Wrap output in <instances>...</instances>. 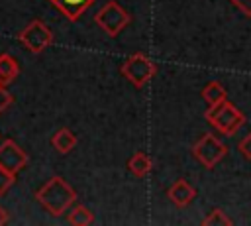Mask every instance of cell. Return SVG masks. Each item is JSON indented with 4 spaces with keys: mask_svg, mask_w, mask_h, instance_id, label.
<instances>
[{
    "mask_svg": "<svg viewBox=\"0 0 251 226\" xmlns=\"http://www.w3.org/2000/svg\"><path fill=\"white\" fill-rule=\"evenodd\" d=\"M35 198L41 202V206L53 214V216H61L63 212H67L75 198H76V193L75 189L63 179V177H51L37 193H35Z\"/></svg>",
    "mask_w": 251,
    "mask_h": 226,
    "instance_id": "1",
    "label": "cell"
},
{
    "mask_svg": "<svg viewBox=\"0 0 251 226\" xmlns=\"http://www.w3.org/2000/svg\"><path fill=\"white\" fill-rule=\"evenodd\" d=\"M204 118L212 128H216L224 136H235L239 132V128H243V124L247 122L243 112L239 108H235L227 98L214 106H208Z\"/></svg>",
    "mask_w": 251,
    "mask_h": 226,
    "instance_id": "2",
    "label": "cell"
},
{
    "mask_svg": "<svg viewBox=\"0 0 251 226\" xmlns=\"http://www.w3.org/2000/svg\"><path fill=\"white\" fill-rule=\"evenodd\" d=\"M192 155L206 169H214L227 155V145L214 134H202V138L192 145Z\"/></svg>",
    "mask_w": 251,
    "mask_h": 226,
    "instance_id": "3",
    "label": "cell"
},
{
    "mask_svg": "<svg viewBox=\"0 0 251 226\" xmlns=\"http://www.w3.org/2000/svg\"><path fill=\"white\" fill-rule=\"evenodd\" d=\"M157 73V65L143 53H133L131 57L126 59V63L122 65V75L135 86L141 88L145 86Z\"/></svg>",
    "mask_w": 251,
    "mask_h": 226,
    "instance_id": "4",
    "label": "cell"
},
{
    "mask_svg": "<svg viewBox=\"0 0 251 226\" xmlns=\"http://www.w3.org/2000/svg\"><path fill=\"white\" fill-rule=\"evenodd\" d=\"M129 14L126 12L124 6H120L118 2H108L100 8V12L94 16V22L108 33V35H118L127 24H129Z\"/></svg>",
    "mask_w": 251,
    "mask_h": 226,
    "instance_id": "5",
    "label": "cell"
},
{
    "mask_svg": "<svg viewBox=\"0 0 251 226\" xmlns=\"http://www.w3.org/2000/svg\"><path fill=\"white\" fill-rule=\"evenodd\" d=\"M18 39L31 51V53H41L53 39L51 35V29L41 22V20H33L29 22L20 33H18Z\"/></svg>",
    "mask_w": 251,
    "mask_h": 226,
    "instance_id": "6",
    "label": "cell"
},
{
    "mask_svg": "<svg viewBox=\"0 0 251 226\" xmlns=\"http://www.w3.org/2000/svg\"><path fill=\"white\" fill-rule=\"evenodd\" d=\"M25 163H27V153L14 140H4L0 143V167L8 169L10 173H18L25 167Z\"/></svg>",
    "mask_w": 251,
    "mask_h": 226,
    "instance_id": "7",
    "label": "cell"
},
{
    "mask_svg": "<svg viewBox=\"0 0 251 226\" xmlns=\"http://www.w3.org/2000/svg\"><path fill=\"white\" fill-rule=\"evenodd\" d=\"M167 197L171 198L173 204H176L178 208H184V206H188V204L194 200L196 189H194L186 179H176V181L169 187Z\"/></svg>",
    "mask_w": 251,
    "mask_h": 226,
    "instance_id": "8",
    "label": "cell"
},
{
    "mask_svg": "<svg viewBox=\"0 0 251 226\" xmlns=\"http://www.w3.org/2000/svg\"><path fill=\"white\" fill-rule=\"evenodd\" d=\"M59 12H63L69 20H78V16H82V12L94 2V0H49Z\"/></svg>",
    "mask_w": 251,
    "mask_h": 226,
    "instance_id": "9",
    "label": "cell"
},
{
    "mask_svg": "<svg viewBox=\"0 0 251 226\" xmlns=\"http://www.w3.org/2000/svg\"><path fill=\"white\" fill-rule=\"evenodd\" d=\"M18 73H20L18 61L8 53L0 55V86H8L18 77Z\"/></svg>",
    "mask_w": 251,
    "mask_h": 226,
    "instance_id": "10",
    "label": "cell"
},
{
    "mask_svg": "<svg viewBox=\"0 0 251 226\" xmlns=\"http://www.w3.org/2000/svg\"><path fill=\"white\" fill-rule=\"evenodd\" d=\"M51 145L59 151V153H69L75 145H76V136L69 130V128H61L53 134L51 138Z\"/></svg>",
    "mask_w": 251,
    "mask_h": 226,
    "instance_id": "11",
    "label": "cell"
},
{
    "mask_svg": "<svg viewBox=\"0 0 251 226\" xmlns=\"http://www.w3.org/2000/svg\"><path fill=\"white\" fill-rule=\"evenodd\" d=\"M127 169H129L133 175H137V177H145V175H149L151 169H153L151 157H149L147 153H143V151H135V153L129 157V161H127Z\"/></svg>",
    "mask_w": 251,
    "mask_h": 226,
    "instance_id": "12",
    "label": "cell"
},
{
    "mask_svg": "<svg viewBox=\"0 0 251 226\" xmlns=\"http://www.w3.org/2000/svg\"><path fill=\"white\" fill-rule=\"evenodd\" d=\"M202 98H204V102H206L208 106H214V104L226 100V98H227V92H226V88H224V85H222L220 81H210V83L202 88Z\"/></svg>",
    "mask_w": 251,
    "mask_h": 226,
    "instance_id": "13",
    "label": "cell"
},
{
    "mask_svg": "<svg viewBox=\"0 0 251 226\" xmlns=\"http://www.w3.org/2000/svg\"><path fill=\"white\" fill-rule=\"evenodd\" d=\"M94 222V214L82 206V204H75L69 212V224H78V226H84V224H92Z\"/></svg>",
    "mask_w": 251,
    "mask_h": 226,
    "instance_id": "14",
    "label": "cell"
},
{
    "mask_svg": "<svg viewBox=\"0 0 251 226\" xmlns=\"http://www.w3.org/2000/svg\"><path fill=\"white\" fill-rule=\"evenodd\" d=\"M202 224L204 226H229V224H233V220L222 208H212L208 212V216L202 220Z\"/></svg>",
    "mask_w": 251,
    "mask_h": 226,
    "instance_id": "15",
    "label": "cell"
},
{
    "mask_svg": "<svg viewBox=\"0 0 251 226\" xmlns=\"http://www.w3.org/2000/svg\"><path fill=\"white\" fill-rule=\"evenodd\" d=\"M16 181V173H10L8 169L0 167V197L12 187V183Z\"/></svg>",
    "mask_w": 251,
    "mask_h": 226,
    "instance_id": "16",
    "label": "cell"
},
{
    "mask_svg": "<svg viewBox=\"0 0 251 226\" xmlns=\"http://www.w3.org/2000/svg\"><path fill=\"white\" fill-rule=\"evenodd\" d=\"M237 151H239L245 159H249V161H251V134L243 136V138L237 141Z\"/></svg>",
    "mask_w": 251,
    "mask_h": 226,
    "instance_id": "17",
    "label": "cell"
},
{
    "mask_svg": "<svg viewBox=\"0 0 251 226\" xmlns=\"http://www.w3.org/2000/svg\"><path fill=\"white\" fill-rule=\"evenodd\" d=\"M243 16H247V18H251V0H229Z\"/></svg>",
    "mask_w": 251,
    "mask_h": 226,
    "instance_id": "18",
    "label": "cell"
},
{
    "mask_svg": "<svg viewBox=\"0 0 251 226\" xmlns=\"http://www.w3.org/2000/svg\"><path fill=\"white\" fill-rule=\"evenodd\" d=\"M10 102H12V94L4 86H0V114L10 106Z\"/></svg>",
    "mask_w": 251,
    "mask_h": 226,
    "instance_id": "19",
    "label": "cell"
},
{
    "mask_svg": "<svg viewBox=\"0 0 251 226\" xmlns=\"http://www.w3.org/2000/svg\"><path fill=\"white\" fill-rule=\"evenodd\" d=\"M6 222H8V212H6V208L0 206V224H6Z\"/></svg>",
    "mask_w": 251,
    "mask_h": 226,
    "instance_id": "20",
    "label": "cell"
}]
</instances>
